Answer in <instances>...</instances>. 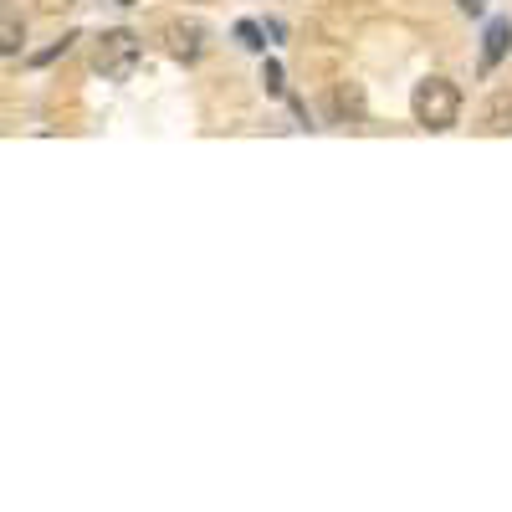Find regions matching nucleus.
<instances>
[{"instance_id":"1","label":"nucleus","mask_w":512,"mask_h":512,"mask_svg":"<svg viewBox=\"0 0 512 512\" xmlns=\"http://www.w3.org/2000/svg\"><path fill=\"white\" fill-rule=\"evenodd\" d=\"M410 108H415V123L420 128L446 134V128L461 118V93H456V82H446V77H425V82H415Z\"/></svg>"},{"instance_id":"10","label":"nucleus","mask_w":512,"mask_h":512,"mask_svg":"<svg viewBox=\"0 0 512 512\" xmlns=\"http://www.w3.org/2000/svg\"><path fill=\"white\" fill-rule=\"evenodd\" d=\"M262 82H267V93H282V67L267 62V67H262Z\"/></svg>"},{"instance_id":"6","label":"nucleus","mask_w":512,"mask_h":512,"mask_svg":"<svg viewBox=\"0 0 512 512\" xmlns=\"http://www.w3.org/2000/svg\"><path fill=\"white\" fill-rule=\"evenodd\" d=\"M333 113H338V123H359V118H364V93H359V82H338Z\"/></svg>"},{"instance_id":"5","label":"nucleus","mask_w":512,"mask_h":512,"mask_svg":"<svg viewBox=\"0 0 512 512\" xmlns=\"http://www.w3.org/2000/svg\"><path fill=\"white\" fill-rule=\"evenodd\" d=\"M507 47H512V21L497 16V21L487 26V41H482V72H492V67L507 57Z\"/></svg>"},{"instance_id":"8","label":"nucleus","mask_w":512,"mask_h":512,"mask_svg":"<svg viewBox=\"0 0 512 512\" xmlns=\"http://www.w3.org/2000/svg\"><path fill=\"white\" fill-rule=\"evenodd\" d=\"M236 36H241V47H251V52H262V47H267V41H262L267 31L256 26V21H241V26H236Z\"/></svg>"},{"instance_id":"9","label":"nucleus","mask_w":512,"mask_h":512,"mask_svg":"<svg viewBox=\"0 0 512 512\" xmlns=\"http://www.w3.org/2000/svg\"><path fill=\"white\" fill-rule=\"evenodd\" d=\"M72 41H77V36H62V41H57V47H47V52H41V57H36V67H47V62H57V57H62V52L72 47Z\"/></svg>"},{"instance_id":"7","label":"nucleus","mask_w":512,"mask_h":512,"mask_svg":"<svg viewBox=\"0 0 512 512\" xmlns=\"http://www.w3.org/2000/svg\"><path fill=\"white\" fill-rule=\"evenodd\" d=\"M487 134H512V93H497L487 103Z\"/></svg>"},{"instance_id":"12","label":"nucleus","mask_w":512,"mask_h":512,"mask_svg":"<svg viewBox=\"0 0 512 512\" xmlns=\"http://www.w3.org/2000/svg\"><path fill=\"white\" fill-rule=\"evenodd\" d=\"M456 6H461L466 16H482V11H487V6H482V0H456Z\"/></svg>"},{"instance_id":"11","label":"nucleus","mask_w":512,"mask_h":512,"mask_svg":"<svg viewBox=\"0 0 512 512\" xmlns=\"http://www.w3.org/2000/svg\"><path fill=\"white\" fill-rule=\"evenodd\" d=\"M36 6H41V11H47V16H62L67 6H77V0H36Z\"/></svg>"},{"instance_id":"4","label":"nucleus","mask_w":512,"mask_h":512,"mask_svg":"<svg viewBox=\"0 0 512 512\" xmlns=\"http://www.w3.org/2000/svg\"><path fill=\"white\" fill-rule=\"evenodd\" d=\"M21 47H26V16L11 0H0V57H16Z\"/></svg>"},{"instance_id":"2","label":"nucleus","mask_w":512,"mask_h":512,"mask_svg":"<svg viewBox=\"0 0 512 512\" xmlns=\"http://www.w3.org/2000/svg\"><path fill=\"white\" fill-rule=\"evenodd\" d=\"M139 57H144L139 36H134V31H123V26H118V31H103V36L93 41V72H103V77H113V82L134 77Z\"/></svg>"},{"instance_id":"3","label":"nucleus","mask_w":512,"mask_h":512,"mask_svg":"<svg viewBox=\"0 0 512 512\" xmlns=\"http://www.w3.org/2000/svg\"><path fill=\"white\" fill-rule=\"evenodd\" d=\"M164 52L175 62H200L205 57V26L200 21H169L164 26Z\"/></svg>"}]
</instances>
